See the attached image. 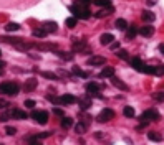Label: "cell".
<instances>
[{
	"instance_id": "obj_36",
	"label": "cell",
	"mask_w": 164,
	"mask_h": 145,
	"mask_svg": "<svg viewBox=\"0 0 164 145\" xmlns=\"http://www.w3.org/2000/svg\"><path fill=\"white\" fill-rule=\"evenodd\" d=\"M85 130H86V124H76L75 126V132H78V134H85Z\"/></svg>"
},
{
	"instance_id": "obj_51",
	"label": "cell",
	"mask_w": 164,
	"mask_h": 145,
	"mask_svg": "<svg viewBox=\"0 0 164 145\" xmlns=\"http://www.w3.org/2000/svg\"><path fill=\"white\" fill-rule=\"evenodd\" d=\"M30 145H42V143H40V142H36V140H35V142H32Z\"/></svg>"
},
{
	"instance_id": "obj_31",
	"label": "cell",
	"mask_w": 164,
	"mask_h": 145,
	"mask_svg": "<svg viewBox=\"0 0 164 145\" xmlns=\"http://www.w3.org/2000/svg\"><path fill=\"white\" fill-rule=\"evenodd\" d=\"M42 76L50 79V81H56V79H58V76H56L55 72H50V71H42Z\"/></svg>"
},
{
	"instance_id": "obj_18",
	"label": "cell",
	"mask_w": 164,
	"mask_h": 145,
	"mask_svg": "<svg viewBox=\"0 0 164 145\" xmlns=\"http://www.w3.org/2000/svg\"><path fill=\"white\" fill-rule=\"evenodd\" d=\"M113 12H114V7L111 5V7H106V10H100L98 13H95V17L96 18H103V17H106V15L113 13Z\"/></svg>"
},
{
	"instance_id": "obj_23",
	"label": "cell",
	"mask_w": 164,
	"mask_h": 145,
	"mask_svg": "<svg viewBox=\"0 0 164 145\" xmlns=\"http://www.w3.org/2000/svg\"><path fill=\"white\" fill-rule=\"evenodd\" d=\"M47 33H48V31L45 30V28H35V30L32 31V35L36 36V38H45V36H47Z\"/></svg>"
},
{
	"instance_id": "obj_43",
	"label": "cell",
	"mask_w": 164,
	"mask_h": 145,
	"mask_svg": "<svg viewBox=\"0 0 164 145\" xmlns=\"http://www.w3.org/2000/svg\"><path fill=\"white\" fill-rule=\"evenodd\" d=\"M53 112H55L56 115H60V117H63V109H60V107H55V109H53Z\"/></svg>"
},
{
	"instance_id": "obj_29",
	"label": "cell",
	"mask_w": 164,
	"mask_h": 145,
	"mask_svg": "<svg viewBox=\"0 0 164 145\" xmlns=\"http://www.w3.org/2000/svg\"><path fill=\"white\" fill-rule=\"evenodd\" d=\"M71 72H73V74H76V76H80V78H88V72L81 71L78 66H73L71 68Z\"/></svg>"
},
{
	"instance_id": "obj_11",
	"label": "cell",
	"mask_w": 164,
	"mask_h": 145,
	"mask_svg": "<svg viewBox=\"0 0 164 145\" xmlns=\"http://www.w3.org/2000/svg\"><path fill=\"white\" fill-rule=\"evenodd\" d=\"M85 89H86V92H90V94H98V91H100V84L98 83H86L85 84Z\"/></svg>"
},
{
	"instance_id": "obj_44",
	"label": "cell",
	"mask_w": 164,
	"mask_h": 145,
	"mask_svg": "<svg viewBox=\"0 0 164 145\" xmlns=\"http://www.w3.org/2000/svg\"><path fill=\"white\" fill-rule=\"evenodd\" d=\"M109 46H111V50H120V41H113Z\"/></svg>"
},
{
	"instance_id": "obj_39",
	"label": "cell",
	"mask_w": 164,
	"mask_h": 145,
	"mask_svg": "<svg viewBox=\"0 0 164 145\" xmlns=\"http://www.w3.org/2000/svg\"><path fill=\"white\" fill-rule=\"evenodd\" d=\"M50 135H51V132H40V134H35L36 140H40V139H47V137H50Z\"/></svg>"
},
{
	"instance_id": "obj_42",
	"label": "cell",
	"mask_w": 164,
	"mask_h": 145,
	"mask_svg": "<svg viewBox=\"0 0 164 145\" xmlns=\"http://www.w3.org/2000/svg\"><path fill=\"white\" fill-rule=\"evenodd\" d=\"M36 106V102H35V101H32V99H27L25 101V107H28V109H33Z\"/></svg>"
},
{
	"instance_id": "obj_21",
	"label": "cell",
	"mask_w": 164,
	"mask_h": 145,
	"mask_svg": "<svg viewBox=\"0 0 164 145\" xmlns=\"http://www.w3.org/2000/svg\"><path fill=\"white\" fill-rule=\"evenodd\" d=\"M147 139L153 140V142H161L162 140V135L159 132H147Z\"/></svg>"
},
{
	"instance_id": "obj_41",
	"label": "cell",
	"mask_w": 164,
	"mask_h": 145,
	"mask_svg": "<svg viewBox=\"0 0 164 145\" xmlns=\"http://www.w3.org/2000/svg\"><path fill=\"white\" fill-rule=\"evenodd\" d=\"M5 134H7V135H15V134H17V129L7 126V127H5Z\"/></svg>"
},
{
	"instance_id": "obj_14",
	"label": "cell",
	"mask_w": 164,
	"mask_h": 145,
	"mask_svg": "<svg viewBox=\"0 0 164 145\" xmlns=\"http://www.w3.org/2000/svg\"><path fill=\"white\" fill-rule=\"evenodd\" d=\"M153 33H154V27H151V25H144L139 28V35L141 36H151Z\"/></svg>"
},
{
	"instance_id": "obj_47",
	"label": "cell",
	"mask_w": 164,
	"mask_h": 145,
	"mask_svg": "<svg viewBox=\"0 0 164 145\" xmlns=\"http://www.w3.org/2000/svg\"><path fill=\"white\" fill-rule=\"evenodd\" d=\"M9 106V102L7 101H3V99H0V109H3V107H7Z\"/></svg>"
},
{
	"instance_id": "obj_30",
	"label": "cell",
	"mask_w": 164,
	"mask_h": 145,
	"mask_svg": "<svg viewBox=\"0 0 164 145\" xmlns=\"http://www.w3.org/2000/svg\"><path fill=\"white\" fill-rule=\"evenodd\" d=\"M35 48H38V50H56V45H53V43H43V45H35Z\"/></svg>"
},
{
	"instance_id": "obj_40",
	"label": "cell",
	"mask_w": 164,
	"mask_h": 145,
	"mask_svg": "<svg viewBox=\"0 0 164 145\" xmlns=\"http://www.w3.org/2000/svg\"><path fill=\"white\" fill-rule=\"evenodd\" d=\"M10 117H12L10 112H2V114H0V120H2V122H7Z\"/></svg>"
},
{
	"instance_id": "obj_1",
	"label": "cell",
	"mask_w": 164,
	"mask_h": 145,
	"mask_svg": "<svg viewBox=\"0 0 164 145\" xmlns=\"http://www.w3.org/2000/svg\"><path fill=\"white\" fill-rule=\"evenodd\" d=\"M70 12L73 13V17L76 18H81V20H88L91 17V12H90V7L86 5H81V3H73V5H70Z\"/></svg>"
},
{
	"instance_id": "obj_52",
	"label": "cell",
	"mask_w": 164,
	"mask_h": 145,
	"mask_svg": "<svg viewBox=\"0 0 164 145\" xmlns=\"http://www.w3.org/2000/svg\"><path fill=\"white\" fill-rule=\"evenodd\" d=\"M0 56H2V51H0Z\"/></svg>"
},
{
	"instance_id": "obj_19",
	"label": "cell",
	"mask_w": 164,
	"mask_h": 145,
	"mask_svg": "<svg viewBox=\"0 0 164 145\" xmlns=\"http://www.w3.org/2000/svg\"><path fill=\"white\" fill-rule=\"evenodd\" d=\"M76 97L75 96H71V94H63L61 96V104H75L76 102Z\"/></svg>"
},
{
	"instance_id": "obj_27",
	"label": "cell",
	"mask_w": 164,
	"mask_h": 145,
	"mask_svg": "<svg viewBox=\"0 0 164 145\" xmlns=\"http://www.w3.org/2000/svg\"><path fill=\"white\" fill-rule=\"evenodd\" d=\"M143 72L146 74H158V66H149V64H144V69Z\"/></svg>"
},
{
	"instance_id": "obj_28",
	"label": "cell",
	"mask_w": 164,
	"mask_h": 145,
	"mask_svg": "<svg viewBox=\"0 0 164 145\" xmlns=\"http://www.w3.org/2000/svg\"><path fill=\"white\" fill-rule=\"evenodd\" d=\"M60 122H61V127H63V129H70V127L73 126V119H70V117L60 119Z\"/></svg>"
},
{
	"instance_id": "obj_25",
	"label": "cell",
	"mask_w": 164,
	"mask_h": 145,
	"mask_svg": "<svg viewBox=\"0 0 164 145\" xmlns=\"http://www.w3.org/2000/svg\"><path fill=\"white\" fill-rule=\"evenodd\" d=\"M78 23V18L76 17H68L67 20H65V25H67L68 28H75Z\"/></svg>"
},
{
	"instance_id": "obj_13",
	"label": "cell",
	"mask_w": 164,
	"mask_h": 145,
	"mask_svg": "<svg viewBox=\"0 0 164 145\" xmlns=\"http://www.w3.org/2000/svg\"><path fill=\"white\" fill-rule=\"evenodd\" d=\"M114 41V36L111 35V33H103V35H101L100 36V43H101V45H111V43Z\"/></svg>"
},
{
	"instance_id": "obj_49",
	"label": "cell",
	"mask_w": 164,
	"mask_h": 145,
	"mask_svg": "<svg viewBox=\"0 0 164 145\" xmlns=\"http://www.w3.org/2000/svg\"><path fill=\"white\" fill-rule=\"evenodd\" d=\"M156 3V0H147V5H154Z\"/></svg>"
},
{
	"instance_id": "obj_17",
	"label": "cell",
	"mask_w": 164,
	"mask_h": 145,
	"mask_svg": "<svg viewBox=\"0 0 164 145\" xmlns=\"http://www.w3.org/2000/svg\"><path fill=\"white\" fill-rule=\"evenodd\" d=\"M141 18L144 20L146 23H151V22H154V20H156V15L153 13V12H149V10H144L141 13Z\"/></svg>"
},
{
	"instance_id": "obj_34",
	"label": "cell",
	"mask_w": 164,
	"mask_h": 145,
	"mask_svg": "<svg viewBox=\"0 0 164 145\" xmlns=\"http://www.w3.org/2000/svg\"><path fill=\"white\" fill-rule=\"evenodd\" d=\"M98 7H111V0H93Z\"/></svg>"
},
{
	"instance_id": "obj_2",
	"label": "cell",
	"mask_w": 164,
	"mask_h": 145,
	"mask_svg": "<svg viewBox=\"0 0 164 145\" xmlns=\"http://www.w3.org/2000/svg\"><path fill=\"white\" fill-rule=\"evenodd\" d=\"M18 92H20V86L17 83H2L0 84V94L17 96Z\"/></svg>"
},
{
	"instance_id": "obj_32",
	"label": "cell",
	"mask_w": 164,
	"mask_h": 145,
	"mask_svg": "<svg viewBox=\"0 0 164 145\" xmlns=\"http://www.w3.org/2000/svg\"><path fill=\"white\" fill-rule=\"evenodd\" d=\"M123 114H124V117H134V109L131 106H126L123 109Z\"/></svg>"
},
{
	"instance_id": "obj_15",
	"label": "cell",
	"mask_w": 164,
	"mask_h": 145,
	"mask_svg": "<svg viewBox=\"0 0 164 145\" xmlns=\"http://www.w3.org/2000/svg\"><path fill=\"white\" fill-rule=\"evenodd\" d=\"M138 33H139V28L136 25H129L128 27V33H126V40H133Z\"/></svg>"
},
{
	"instance_id": "obj_24",
	"label": "cell",
	"mask_w": 164,
	"mask_h": 145,
	"mask_svg": "<svg viewBox=\"0 0 164 145\" xmlns=\"http://www.w3.org/2000/svg\"><path fill=\"white\" fill-rule=\"evenodd\" d=\"M43 28L48 31V33H55V31H56V23L55 22H47L43 25Z\"/></svg>"
},
{
	"instance_id": "obj_37",
	"label": "cell",
	"mask_w": 164,
	"mask_h": 145,
	"mask_svg": "<svg viewBox=\"0 0 164 145\" xmlns=\"http://www.w3.org/2000/svg\"><path fill=\"white\" fill-rule=\"evenodd\" d=\"M47 99L53 104H61V97H56V96H51V94H47Z\"/></svg>"
},
{
	"instance_id": "obj_5",
	"label": "cell",
	"mask_w": 164,
	"mask_h": 145,
	"mask_svg": "<svg viewBox=\"0 0 164 145\" xmlns=\"http://www.w3.org/2000/svg\"><path fill=\"white\" fill-rule=\"evenodd\" d=\"M32 119H35L40 126H45L48 122V112L47 111H33L32 112Z\"/></svg>"
},
{
	"instance_id": "obj_12",
	"label": "cell",
	"mask_w": 164,
	"mask_h": 145,
	"mask_svg": "<svg viewBox=\"0 0 164 145\" xmlns=\"http://www.w3.org/2000/svg\"><path fill=\"white\" fill-rule=\"evenodd\" d=\"M111 84H113L114 87H118V89H121V91H128V84L123 83L121 79L114 78V76H111Z\"/></svg>"
},
{
	"instance_id": "obj_35",
	"label": "cell",
	"mask_w": 164,
	"mask_h": 145,
	"mask_svg": "<svg viewBox=\"0 0 164 145\" xmlns=\"http://www.w3.org/2000/svg\"><path fill=\"white\" fill-rule=\"evenodd\" d=\"M116 56L120 59H128L129 58V55H128V51H126V50H118L116 51Z\"/></svg>"
},
{
	"instance_id": "obj_46",
	"label": "cell",
	"mask_w": 164,
	"mask_h": 145,
	"mask_svg": "<svg viewBox=\"0 0 164 145\" xmlns=\"http://www.w3.org/2000/svg\"><path fill=\"white\" fill-rule=\"evenodd\" d=\"M158 74H164V64H159L158 66Z\"/></svg>"
},
{
	"instance_id": "obj_48",
	"label": "cell",
	"mask_w": 164,
	"mask_h": 145,
	"mask_svg": "<svg viewBox=\"0 0 164 145\" xmlns=\"http://www.w3.org/2000/svg\"><path fill=\"white\" fill-rule=\"evenodd\" d=\"M159 51H161V53L164 55V43H161V45H159Z\"/></svg>"
},
{
	"instance_id": "obj_53",
	"label": "cell",
	"mask_w": 164,
	"mask_h": 145,
	"mask_svg": "<svg viewBox=\"0 0 164 145\" xmlns=\"http://www.w3.org/2000/svg\"><path fill=\"white\" fill-rule=\"evenodd\" d=\"M0 145H2V143H0Z\"/></svg>"
},
{
	"instance_id": "obj_50",
	"label": "cell",
	"mask_w": 164,
	"mask_h": 145,
	"mask_svg": "<svg viewBox=\"0 0 164 145\" xmlns=\"http://www.w3.org/2000/svg\"><path fill=\"white\" fill-rule=\"evenodd\" d=\"M3 66H5V63H3V61H0V69H3Z\"/></svg>"
},
{
	"instance_id": "obj_26",
	"label": "cell",
	"mask_w": 164,
	"mask_h": 145,
	"mask_svg": "<svg viewBox=\"0 0 164 145\" xmlns=\"http://www.w3.org/2000/svg\"><path fill=\"white\" fill-rule=\"evenodd\" d=\"M5 30L7 31H18L20 30V25H18V23H15V22H9L5 25Z\"/></svg>"
},
{
	"instance_id": "obj_16",
	"label": "cell",
	"mask_w": 164,
	"mask_h": 145,
	"mask_svg": "<svg viewBox=\"0 0 164 145\" xmlns=\"http://www.w3.org/2000/svg\"><path fill=\"white\" fill-rule=\"evenodd\" d=\"M111 76H114V68L111 66H105L100 72V78H111Z\"/></svg>"
},
{
	"instance_id": "obj_20",
	"label": "cell",
	"mask_w": 164,
	"mask_h": 145,
	"mask_svg": "<svg viewBox=\"0 0 164 145\" xmlns=\"http://www.w3.org/2000/svg\"><path fill=\"white\" fill-rule=\"evenodd\" d=\"M56 56L65 59V61H71L73 59V53H70V51H56Z\"/></svg>"
},
{
	"instance_id": "obj_45",
	"label": "cell",
	"mask_w": 164,
	"mask_h": 145,
	"mask_svg": "<svg viewBox=\"0 0 164 145\" xmlns=\"http://www.w3.org/2000/svg\"><path fill=\"white\" fill-rule=\"evenodd\" d=\"M93 0H78V3H81V5H86V7H90V3H91Z\"/></svg>"
},
{
	"instance_id": "obj_33",
	"label": "cell",
	"mask_w": 164,
	"mask_h": 145,
	"mask_svg": "<svg viewBox=\"0 0 164 145\" xmlns=\"http://www.w3.org/2000/svg\"><path fill=\"white\" fill-rule=\"evenodd\" d=\"M80 107L83 109V111H86V109L91 107V101H90V99H81L80 101Z\"/></svg>"
},
{
	"instance_id": "obj_3",
	"label": "cell",
	"mask_w": 164,
	"mask_h": 145,
	"mask_svg": "<svg viewBox=\"0 0 164 145\" xmlns=\"http://www.w3.org/2000/svg\"><path fill=\"white\" fill-rule=\"evenodd\" d=\"M161 119V115H159L158 111H154V109H149V111L143 112L141 114V122H149V120H159Z\"/></svg>"
},
{
	"instance_id": "obj_38",
	"label": "cell",
	"mask_w": 164,
	"mask_h": 145,
	"mask_svg": "<svg viewBox=\"0 0 164 145\" xmlns=\"http://www.w3.org/2000/svg\"><path fill=\"white\" fill-rule=\"evenodd\" d=\"M153 99L158 101V102H162V101H164V92H161V91H159V92H154V94H153Z\"/></svg>"
},
{
	"instance_id": "obj_9",
	"label": "cell",
	"mask_w": 164,
	"mask_h": 145,
	"mask_svg": "<svg viewBox=\"0 0 164 145\" xmlns=\"http://www.w3.org/2000/svg\"><path fill=\"white\" fill-rule=\"evenodd\" d=\"M106 63V58L105 56H91L88 59V64L90 66H101V64Z\"/></svg>"
},
{
	"instance_id": "obj_8",
	"label": "cell",
	"mask_w": 164,
	"mask_h": 145,
	"mask_svg": "<svg viewBox=\"0 0 164 145\" xmlns=\"http://www.w3.org/2000/svg\"><path fill=\"white\" fill-rule=\"evenodd\" d=\"M36 86H38V81H36V79H27L25 84L22 86V89L25 91V92H32Z\"/></svg>"
},
{
	"instance_id": "obj_10",
	"label": "cell",
	"mask_w": 164,
	"mask_h": 145,
	"mask_svg": "<svg viewBox=\"0 0 164 145\" xmlns=\"http://www.w3.org/2000/svg\"><path fill=\"white\" fill-rule=\"evenodd\" d=\"M10 114H12V117H13V119H18V120H25L28 117L27 112L22 111V109H12Z\"/></svg>"
},
{
	"instance_id": "obj_6",
	"label": "cell",
	"mask_w": 164,
	"mask_h": 145,
	"mask_svg": "<svg viewBox=\"0 0 164 145\" xmlns=\"http://www.w3.org/2000/svg\"><path fill=\"white\" fill-rule=\"evenodd\" d=\"M73 51L75 53H86V51H90V46L85 40H76V41H73Z\"/></svg>"
},
{
	"instance_id": "obj_22",
	"label": "cell",
	"mask_w": 164,
	"mask_h": 145,
	"mask_svg": "<svg viewBox=\"0 0 164 145\" xmlns=\"http://www.w3.org/2000/svg\"><path fill=\"white\" fill-rule=\"evenodd\" d=\"M114 27H116L118 30H126V28H128V22H126L124 18H118L116 22H114Z\"/></svg>"
},
{
	"instance_id": "obj_7",
	"label": "cell",
	"mask_w": 164,
	"mask_h": 145,
	"mask_svg": "<svg viewBox=\"0 0 164 145\" xmlns=\"http://www.w3.org/2000/svg\"><path fill=\"white\" fill-rule=\"evenodd\" d=\"M129 63H131V66H133L136 71H139V72H143V69H144V63H143V61H141V58H138V56L131 58V59H129Z\"/></svg>"
},
{
	"instance_id": "obj_4",
	"label": "cell",
	"mask_w": 164,
	"mask_h": 145,
	"mask_svg": "<svg viewBox=\"0 0 164 145\" xmlns=\"http://www.w3.org/2000/svg\"><path fill=\"white\" fill-rule=\"evenodd\" d=\"M111 119H114V111L109 109V107L103 109V111L98 114V117H96L98 122H108V120H111Z\"/></svg>"
}]
</instances>
